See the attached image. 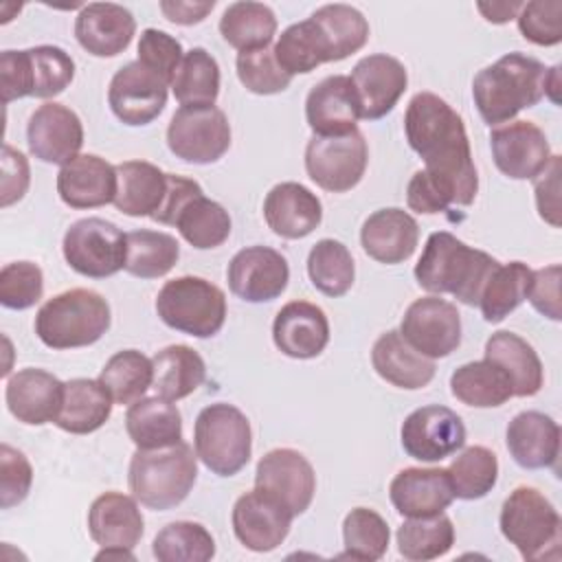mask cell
<instances>
[{
	"label": "cell",
	"instance_id": "1",
	"mask_svg": "<svg viewBox=\"0 0 562 562\" xmlns=\"http://www.w3.org/2000/svg\"><path fill=\"white\" fill-rule=\"evenodd\" d=\"M404 132L426 171L448 189L452 204L470 206L479 176L459 112L435 92H417L404 112Z\"/></svg>",
	"mask_w": 562,
	"mask_h": 562
},
{
	"label": "cell",
	"instance_id": "2",
	"mask_svg": "<svg viewBox=\"0 0 562 562\" xmlns=\"http://www.w3.org/2000/svg\"><path fill=\"white\" fill-rule=\"evenodd\" d=\"M551 68L542 61L507 53L481 68L472 81V99L481 119L492 127L509 123L522 108H533L547 97Z\"/></svg>",
	"mask_w": 562,
	"mask_h": 562
},
{
	"label": "cell",
	"instance_id": "3",
	"mask_svg": "<svg viewBox=\"0 0 562 562\" xmlns=\"http://www.w3.org/2000/svg\"><path fill=\"white\" fill-rule=\"evenodd\" d=\"M498 261L472 248L448 231L430 233L415 266L419 288L430 294H452L465 305H479L485 281Z\"/></svg>",
	"mask_w": 562,
	"mask_h": 562
},
{
	"label": "cell",
	"instance_id": "4",
	"mask_svg": "<svg viewBox=\"0 0 562 562\" xmlns=\"http://www.w3.org/2000/svg\"><path fill=\"white\" fill-rule=\"evenodd\" d=\"M198 479V454L187 441L140 450L130 459L127 483L132 496L147 509L167 512L180 505Z\"/></svg>",
	"mask_w": 562,
	"mask_h": 562
},
{
	"label": "cell",
	"instance_id": "5",
	"mask_svg": "<svg viewBox=\"0 0 562 562\" xmlns=\"http://www.w3.org/2000/svg\"><path fill=\"white\" fill-rule=\"evenodd\" d=\"M112 323L110 303L94 290L72 288L48 299L35 314V334L50 349L94 345Z\"/></svg>",
	"mask_w": 562,
	"mask_h": 562
},
{
	"label": "cell",
	"instance_id": "6",
	"mask_svg": "<svg viewBox=\"0 0 562 562\" xmlns=\"http://www.w3.org/2000/svg\"><path fill=\"white\" fill-rule=\"evenodd\" d=\"M501 533L525 560H551L560 555L562 520L553 503L536 487L520 485L503 503Z\"/></svg>",
	"mask_w": 562,
	"mask_h": 562
},
{
	"label": "cell",
	"instance_id": "7",
	"mask_svg": "<svg viewBox=\"0 0 562 562\" xmlns=\"http://www.w3.org/2000/svg\"><path fill=\"white\" fill-rule=\"evenodd\" d=\"M193 450L213 474L235 476L246 468L252 452L248 417L226 402L204 406L195 417Z\"/></svg>",
	"mask_w": 562,
	"mask_h": 562
},
{
	"label": "cell",
	"instance_id": "8",
	"mask_svg": "<svg viewBox=\"0 0 562 562\" xmlns=\"http://www.w3.org/2000/svg\"><path fill=\"white\" fill-rule=\"evenodd\" d=\"M72 77V57L53 44H40L26 50H4L0 55V88L4 105L22 97H57L70 86Z\"/></svg>",
	"mask_w": 562,
	"mask_h": 562
},
{
	"label": "cell",
	"instance_id": "9",
	"mask_svg": "<svg viewBox=\"0 0 562 562\" xmlns=\"http://www.w3.org/2000/svg\"><path fill=\"white\" fill-rule=\"evenodd\" d=\"M156 312L160 321L176 331L211 338L224 327L226 296L215 283L184 274L165 281L156 296Z\"/></svg>",
	"mask_w": 562,
	"mask_h": 562
},
{
	"label": "cell",
	"instance_id": "10",
	"mask_svg": "<svg viewBox=\"0 0 562 562\" xmlns=\"http://www.w3.org/2000/svg\"><path fill=\"white\" fill-rule=\"evenodd\" d=\"M61 250L77 274L105 279L125 266L127 233L103 217H83L70 224Z\"/></svg>",
	"mask_w": 562,
	"mask_h": 562
},
{
	"label": "cell",
	"instance_id": "11",
	"mask_svg": "<svg viewBox=\"0 0 562 562\" xmlns=\"http://www.w3.org/2000/svg\"><path fill=\"white\" fill-rule=\"evenodd\" d=\"M167 147L184 162H217L231 147L226 114L215 105H180L167 127Z\"/></svg>",
	"mask_w": 562,
	"mask_h": 562
},
{
	"label": "cell",
	"instance_id": "12",
	"mask_svg": "<svg viewBox=\"0 0 562 562\" xmlns=\"http://www.w3.org/2000/svg\"><path fill=\"white\" fill-rule=\"evenodd\" d=\"M369 147L362 132L312 136L305 147V171L312 182L331 193L351 191L364 176Z\"/></svg>",
	"mask_w": 562,
	"mask_h": 562
},
{
	"label": "cell",
	"instance_id": "13",
	"mask_svg": "<svg viewBox=\"0 0 562 562\" xmlns=\"http://www.w3.org/2000/svg\"><path fill=\"white\" fill-rule=\"evenodd\" d=\"M400 334L422 356L446 358L461 345L459 310L439 294L415 299L402 316Z\"/></svg>",
	"mask_w": 562,
	"mask_h": 562
},
{
	"label": "cell",
	"instance_id": "14",
	"mask_svg": "<svg viewBox=\"0 0 562 562\" xmlns=\"http://www.w3.org/2000/svg\"><path fill=\"white\" fill-rule=\"evenodd\" d=\"M402 448L417 461H441L465 443V426L461 417L441 404L415 408L400 428Z\"/></svg>",
	"mask_w": 562,
	"mask_h": 562
},
{
	"label": "cell",
	"instance_id": "15",
	"mask_svg": "<svg viewBox=\"0 0 562 562\" xmlns=\"http://www.w3.org/2000/svg\"><path fill=\"white\" fill-rule=\"evenodd\" d=\"M167 88V81L134 59L114 72L108 88V103L121 123L132 127L147 125L165 110Z\"/></svg>",
	"mask_w": 562,
	"mask_h": 562
},
{
	"label": "cell",
	"instance_id": "16",
	"mask_svg": "<svg viewBox=\"0 0 562 562\" xmlns=\"http://www.w3.org/2000/svg\"><path fill=\"white\" fill-rule=\"evenodd\" d=\"M255 487L283 503L292 516H301L312 505L316 474L312 463L299 450L274 448L259 459Z\"/></svg>",
	"mask_w": 562,
	"mask_h": 562
},
{
	"label": "cell",
	"instance_id": "17",
	"mask_svg": "<svg viewBox=\"0 0 562 562\" xmlns=\"http://www.w3.org/2000/svg\"><path fill=\"white\" fill-rule=\"evenodd\" d=\"M494 165L512 180H533L551 160L544 132L531 121H509L490 134Z\"/></svg>",
	"mask_w": 562,
	"mask_h": 562
},
{
	"label": "cell",
	"instance_id": "18",
	"mask_svg": "<svg viewBox=\"0 0 562 562\" xmlns=\"http://www.w3.org/2000/svg\"><path fill=\"white\" fill-rule=\"evenodd\" d=\"M228 288L246 303H266L288 288V259L270 246H246L233 255L226 268Z\"/></svg>",
	"mask_w": 562,
	"mask_h": 562
},
{
	"label": "cell",
	"instance_id": "19",
	"mask_svg": "<svg viewBox=\"0 0 562 562\" xmlns=\"http://www.w3.org/2000/svg\"><path fill=\"white\" fill-rule=\"evenodd\" d=\"M292 518V512L283 503L261 492L259 487L241 494L235 501L231 514L237 540L257 553L277 549L288 538Z\"/></svg>",
	"mask_w": 562,
	"mask_h": 562
},
{
	"label": "cell",
	"instance_id": "20",
	"mask_svg": "<svg viewBox=\"0 0 562 562\" xmlns=\"http://www.w3.org/2000/svg\"><path fill=\"white\" fill-rule=\"evenodd\" d=\"M26 140L37 160L64 167L79 156L83 145V125L75 110L57 101H46L31 114Z\"/></svg>",
	"mask_w": 562,
	"mask_h": 562
},
{
	"label": "cell",
	"instance_id": "21",
	"mask_svg": "<svg viewBox=\"0 0 562 562\" xmlns=\"http://www.w3.org/2000/svg\"><path fill=\"white\" fill-rule=\"evenodd\" d=\"M351 83L360 103V119L378 121L386 116L408 86L404 64L386 53L362 57L351 70Z\"/></svg>",
	"mask_w": 562,
	"mask_h": 562
},
{
	"label": "cell",
	"instance_id": "22",
	"mask_svg": "<svg viewBox=\"0 0 562 562\" xmlns=\"http://www.w3.org/2000/svg\"><path fill=\"white\" fill-rule=\"evenodd\" d=\"M4 400L9 413L26 426L55 422L64 402V382L44 369H20L7 378Z\"/></svg>",
	"mask_w": 562,
	"mask_h": 562
},
{
	"label": "cell",
	"instance_id": "23",
	"mask_svg": "<svg viewBox=\"0 0 562 562\" xmlns=\"http://www.w3.org/2000/svg\"><path fill=\"white\" fill-rule=\"evenodd\" d=\"M272 340L288 358H316L329 342L327 314L316 303L290 301L274 316Z\"/></svg>",
	"mask_w": 562,
	"mask_h": 562
},
{
	"label": "cell",
	"instance_id": "24",
	"mask_svg": "<svg viewBox=\"0 0 562 562\" xmlns=\"http://www.w3.org/2000/svg\"><path fill=\"white\" fill-rule=\"evenodd\" d=\"M136 33V20L130 9L116 2H90L81 7L75 20V37L83 50L94 57H114L123 53Z\"/></svg>",
	"mask_w": 562,
	"mask_h": 562
},
{
	"label": "cell",
	"instance_id": "25",
	"mask_svg": "<svg viewBox=\"0 0 562 562\" xmlns=\"http://www.w3.org/2000/svg\"><path fill=\"white\" fill-rule=\"evenodd\" d=\"M360 103L347 75H331L318 81L305 99V121L314 136H340L356 130Z\"/></svg>",
	"mask_w": 562,
	"mask_h": 562
},
{
	"label": "cell",
	"instance_id": "26",
	"mask_svg": "<svg viewBox=\"0 0 562 562\" xmlns=\"http://www.w3.org/2000/svg\"><path fill=\"white\" fill-rule=\"evenodd\" d=\"M57 193L70 209H97L116 198V167L97 154H79L57 173Z\"/></svg>",
	"mask_w": 562,
	"mask_h": 562
},
{
	"label": "cell",
	"instance_id": "27",
	"mask_svg": "<svg viewBox=\"0 0 562 562\" xmlns=\"http://www.w3.org/2000/svg\"><path fill=\"white\" fill-rule=\"evenodd\" d=\"M389 496L395 512L406 518L441 514L454 501L446 468H404L393 476Z\"/></svg>",
	"mask_w": 562,
	"mask_h": 562
},
{
	"label": "cell",
	"instance_id": "28",
	"mask_svg": "<svg viewBox=\"0 0 562 562\" xmlns=\"http://www.w3.org/2000/svg\"><path fill=\"white\" fill-rule=\"evenodd\" d=\"M419 241V224L404 209L389 206L371 213L360 228V244L364 252L380 263L406 261Z\"/></svg>",
	"mask_w": 562,
	"mask_h": 562
},
{
	"label": "cell",
	"instance_id": "29",
	"mask_svg": "<svg viewBox=\"0 0 562 562\" xmlns=\"http://www.w3.org/2000/svg\"><path fill=\"white\" fill-rule=\"evenodd\" d=\"M263 217L274 235L283 239H301L321 224L323 204L307 187L299 182H279L263 200Z\"/></svg>",
	"mask_w": 562,
	"mask_h": 562
},
{
	"label": "cell",
	"instance_id": "30",
	"mask_svg": "<svg viewBox=\"0 0 562 562\" xmlns=\"http://www.w3.org/2000/svg\"><path fill=\"white\" fill-rule=\"evenodd\" d=\"M512 459L525 470L553 468L560 457V426L540 411H522L505 432Z\"/></svg>",
	"mask_w": 562,
	"mask_h": 562
},
{
	"label": "cell",
	"instance_id": "31",
	"mask_svg": "<svg viewBox=\"0 0 562 562\" xmlns=\"http://www.w3.org/2000/svg\"><path fill=\"white\" fill-rule=\"evenodd\" d=\"M145 522L134 496L105 492L88 509V533L99 547L134 549L143 538Z\"/></svg>",
	"mask_w": 562,
	"mask_h": 562
},
{
	"label": "cell",
	"instance_id": "32",
	"mask_svg": "<svg viewBox=\"0 0 562 562\" xmlns=\"http://www.w3.org/2000/svg\"><path fill=\"white\" fill-rule=\"evenodd\" d=\"M371 364L382 380L406 391L424 389L435 378V362L415 351L400 329H389L373 342Z\"/></svg>",
	"mask_w": 562,
	"mask_h": 562
},
{
	"label": "cell",
	"instance_id": "33",
	"mask_svg": "<svg viewBox=\"0 0 562 562\" xmlns=\"http://www.w3.org/2000/svg\"><path fill=\"white\" fill-rule=\"evenodd\" d=\"M112 402L114 400L101 380H68L64 382L61 411L53 424L70 435H90L110 419Z\"/></svg>",
	"mask_w": 562,
	"mask_h": 562
},
{
	"label": "cell",
	"instance_id": "34",
	"mask_svg": "<svg viewBox=\"0 0 562 562\" xmlns=\"http://www.w3.org/2000/svg\"><path fill=\"white\" fill-rule=\"evenodd\" d=\"M485 358L509 375L516 397H531L542 389V362L536 349L518 334L507 329L494 331L485 342Z\"/></svg>",
	"mask_w": 562,
	"mask_h": 562
},
{
	"label": "cell",
	"instance_id": "35",
	"mask_svg": "<svg viewBox=\"0 0 562 562\" xmlns=\"http://www.w3.org/2000/svg\"><path fill=\"white\" fill-rule=\"evenodd\" d=\"M125 430L140 450L165 448L182 439V415L171 400L140 397L125 413Z\"/></svg>",
	"mask_w": 562,
	"mask_h": 562
},
{
	"label": "cell",
	"instance_id": "36",
	"mask_svg": "<svg viewBox=\"0 0 562 562\" xmlns=\"http://www.w3.org/2000/svg\"><path fill=\"white\" fill-rule=\"evenodd\" d=\"M116 167L114 206L130 217H151L162 204L167 173L147 160H125Z\"/></svg>",
	"mask_w": 562,
	"mask_h": 562
},
{
	"label": "cell",
	"instance_id": "37",
	"mask_svg": "<svg viewBox=\"0 0 562 562\" xmlns=\"http://www.w3.org/2000/svg\"><path fill=\"white\" fill-rule=\"evenodd\" d=\"M154 391L156 395L178 402L191 395L206 380L202 356L187 345H169L154 358Z\"/></svg>",
	"mask_w": 562,
	"mask_h": 562
},
{
	"label": "cell",
	"instance_id": "38",
	"mask_svg": "<svg viewBox=\"0 0 562 562\" xmlns=\"http://www.w3.org/2000/svg\"><path fill=\"white\" fill-rule=\"evenodd\" d=\"M450 391L461 404L474 408H494L514 397L509 375L487 358L454 369L450 375Z\"/></svg>",
	"mask_w": 562,
	"mask_h": 562
},
{
	"label": "cell",
	"instance_id": "39",
	"mask_svg": "<svg viewBox=\"0 0 562 562\" xmlns=\"http://www.w3.org/2000/svg\"><path fill=\"white\" fill-rule=\"evenodd\" d=\"M220 33L224 42L239 53L263 48L270 46L277 33V18L274 11L263 2H233L220 18Z\"/></svg>",
	"mask_w": 562,
	"mask_h": 562
},
{
	"label": "cell",
	"instance_id": "40",
	"mask_svg": "<svg viewBox=\"0 0 562 562\" xmlns=\"http://www.w3.org/2000/svg\"><path fill=\"white\" fill-rule=\"evenodd\" d=\"M310 18L325 37L329 61H340L358 53L369 40V22L351 4H323Z\"/></svg>",
	"mask_w": 562,
	"mask_h": 562
},
{
	"label": "cell",
	"instance_id": "41",
	"mask_svg": "<svg viewBox=\"0 0 562 562\" xmlns=\"http://www.w3.org/2000/svg\"><path fill=\"white\" fill-rule=\"evenodd\" d=\"M533 270L522 261L498 263L483 285L479 307L487 323H501L529 294Z\"/></svg>",
	"mask_w": 562,
	"mask_h": 562
},
{
	"label": "cell",
	"instance_id": "42",
	"mask_svg": "<svg viewBox=\"0 0 562 562\" xmlns=\"http://www.w3.org/2000/svg\"><path fill=\"white\" fill-rule=\"evenodd\" d=\"M180 105H215L220 94V64L202 46L184 53L169 86Z\"/></svg>",
	"mask_w": 562,
	"mask_h": 562
},
{
	"label": "cell",
	"instance_id": "43",
	"mask_svg": "<svg viewBox=\"0 0 562 562\" xmlns=\"http://www.w3.org/2000/svg\"><path fill=\"white\" fill-rule=\"evenodd\" d=\"M173 226L187 244L198 250H209L222 246L228 239L233 224L228 211L220 202L200 193L180 209Z\"/></svg>",
	"mask_w": 562,
	"mask_h": 562
},
{
	"label": "cell",
	"instance_id": "44",
	"mask_svg": "<svg viewBox=\"0 0 562 562\" xmlns=\"http://www.w3.org/2000/svg\"><path fill=\"white\" fill-rule=\"evenodd\" d=\"M397 551L411 562H426L446 555L454 544V525L441 512L435 516L406 518L395 533Z\"/></svg>",
	"mask_w": 562,
	"mask_h": 562
},
{
	"label": "cell",
	"instance_id": "45",
	"mask_svg": "<svg viewBox=\"0 0 562 562\" xmlns=\"http://www.w3.org/2000/svg\"><path fill=\"white\" fill-rule=\"evenodd\" d=\"M180 257V244L173 235L162 231H132L127 233V252L123 270L138 279L165 277Z\"/></svg>",
	"mask_w": 562,
	"mask_h": 562
},
{
	"label": "cell",
	"instance_id": "46",
	"mask_svg": "<svg viewBox=\"0 0 562 562\" xmlns=\"http://www.w3.org/2000/svg\"><path fill=\"white\" fill-rule=\"evenodd\" d=\"M279 66L290 75L312 72L316 66L329 61L325 37L312 18L290 24L272 46Z\"/></svg>",
	"mask_w": 562,
	"mask_h": 562
},
{
	"label": "cell",
	"instance_id": "47",
	"mask_svg": "<svg viewBox=\"0 0 562 562\" xmlns=\"http://www.w3.org/2000/svg\"><path fill=\"white\" fill-rule=\"evenodd\" d=\"M307 274L312 285L325 296H342L353 285V257L342 241L318 239L307 255Z\"/></svg>",
	"mask_w": 562,
	"mask_h": 562
},
{
	"label": "cell",
	"instance_id": "48",
	"mask_svg": "<svg viewBox=\"0 0 562 562\" xmlns=\"http://www.w3.org/2000/svg\"><path fill=\"white\" fill-rule=\"evenodd\" d=\"M99 380L110 391L114 404H134L154 382V362L136 349H123L103 364Z\"/></svg>",
	"mask_w": 562,
	"mask_h": 562
},
{
	"label": "cell",
	"instance_id": "49",
	"mask_svg": "<svg viewBox=\"0 0 562 562\" xmlns=\"http://www.w3.org/2000/svg\"><path fill=\"white\" fill-rule=\"evenodd\" d=\"M151 553L158 562H206L215 555V540L204 525L176 520L156 533Z\"/></svg>",
	"mask_w": 562,
	"mask_h": 562
},
{
	"label": "cell",
	"instance_id": "50",
	"mask_svg": "<svg viewBox=\"0 0 562 562\" xmlns=\"http://www.w3.org/2000/svg\"><path fill=\"white\" fill-rule=\"evenodd\" d=\"M452 494L461 501H476L492 492L498 479V459L485 446H470L461 450L446 468Z\"/></svg>",
	"mask_w": 562,
	"mask_h": 562
},
{
	"label": "cell",
	"instance_id": "51",
	"mask_svg": "<svg viewBox=\"0 0 562 562\" xmlns=\"http://www.w3.org/2000/svg\"><path fill=\"white\" fill-rule=\"evenodd\" d=\"M389 540V525L375 509L353 507L342 520V558L375 562L386 553Z\"/></svg>",
	"mask_w": 562,
	"mask_h": 562
},
{
	"label": "cell",
	"instance_id": "52",
	"mask_svg": "<svg viewBox=\"0 0 562 562\" xmlns=\"http://www.w3.org/2000/svg\"><path fill=\"white\" fill-rule=\"evenodd\" d=\"M235 66L241 86L255 94L283 92L292 81V77L279 66L270 46L237 53Z\"/></svg>",
	"mask_w": 562,
	"mask_h": 562
},
{
	"label": "cell",
	"instance_id": "53",
	"mask_svg": "<svg viewBox=\"0 0 562 562\" xmlns=\"http://www.w3.org/2000/svg\"><path fill=\"white\" fill-rule=\"evenodd\" d=\"M44 294L42 268L33 261H11L0 270V303L9 310H29Z\"/></svg>",
	"mask_w": 562,
	"mask_h": 562
},
{
	"label": "cell",
	"instance_id": "54",
	"mask_svg": "<svg viewBox=\"0 0 562 562\" xmlns=\"http://www.w3.org/2000/svg\"><path fill=\"white\" fill-rule=\"evenodd\" d=\"M518 31L525 40L538 46H555L562 40V2L531 0L522 2L518 15Z\"/></svg>",
	"mask_w": 562,
	"mask_h": 562
},
{
	"label": "cell",
	"instance_id": "55",
	"mask_svg": "<svg viewBox=\"0 0 562 562\" xmlns=\"http://www.w3.org/2000/svg\"><path fill=\"white\" fill-rule=\"evenodd\" d=\"M182 57H184L182 44L173 35L158 31V29H145L140 33L138 61L145 68H149L151 72H156L169 86L173 81V75H176Z\"/></svg>",
	"mask_w": 562,
	"mask_h": 562
},
{
	"label": "cell",
	"instance_id": "56",
	"mask_svg": "<svg viewBox=\"0 0 562 562\" xmlns=\"http://www.w3.org/2000/svg\"><path fill=\"white\" fill-rule=\"evenodd\" d=\"M33 483V468L24 452L2 443L0 446V507L11 509L20 505Z\"/></svg>",
	"mask_w": 562,
	"mask_h": 562
},
{
	"label": "cell",
	"instance_id": "57",
	"mask_svg": "<svg viewBox=\"0 0 562 562\" xmlns=\"http://www.w3.org/2000/svg\"><path fill=\"white\" fill-rule=\"evenodd\" d=\"M406 204L415 213L432 215V213L446 211L452 204V198L441 182H437L426 169H419L408 180Z\"/></svg>",
	"mask_w": 562,
	"mask_h": 562
},
{
	"label": "cell",
	"instance_id": "58",
	"mask_svg": "<svg viewBox=\"0 0 562 562\" xmlns=\"http://www.w3.org/2000/svg\"><path fill=\"white\" fill-rule=\"evenodd\" d=\"M560 272L562 268L558 263L533 270L531 285H529V303L533 310H538L542 316L551 321L562 318V307H560Z\"/></svg>",
	"mask_w": 562,
	"mask_h": 562
},
{
	"label": "cell",
	"instance_id": "59",
	"mask_svg": "<svg viewBox=\"0 0 562 562\" xmlns=\"http://www.w3.org/2000/svg\"><path fill=\"white\" fill-rule=\"evenodd\" d=\"M560 171H562V160L560 156L553 154L549 165L542 169V173L533 178L538 215L553 228L560 226Z\"/></svg>",
	"mask_w": 562,
	"mask_h": 562
},
{
	"label": "cell",
	"instance_id": "60",
	"mask_svg": "<svg viewBox=\"0 0 562 562\" xmlns=\"http://www.w3.org/2000/svg\"><path fill=\"white\" fill-rule=\"evenodd\" d=\"M31 182V171H29V160L26 156L11 147H2V206H11L13 202L22 200Z\"/></svg>",
	"mask_w": 562,
	"mask_h": 562
},
{
	"label": "cell",
	"instance_id": "61",
	"mask_svg": "<svg viewBox=\"0 0 562 562\" xmlns=\"http://www.w3.org/2000/svg\"><path fill=\"white\" fill-rule=\"evenodd\" d=\"M204 193L202 187L184 176H176V173H167V191L162 198V204L158 206V211L151 215L154 222L158 224H176V217L180 213V209L195 195Z\"/></svg>",
	"mask_w": 562,
	"mask_h": 562
},
{
	"label": "cell",
	"instance_id": "62",
	"mask_svg": "<svg viewBox=\"0 0 562 562\" xmlns=\"http://www.w3.org/2000/svg\"><path fill=\"white\" fill-rule=\"evenodd\" d=\"M215 7V0H162L160 11L162 15L182 26H191L202 22Z\"/></svg>",
	"mask_w": 562,
	"mask_h": 562
},
{
	"label": "cell",
	"instance_id": "63",
	"mask_svg": "<svg viewBox=\"0 0 562 562\" xmlns=\"http://www.w3.org/2000/svg\"><path fill=\"white\" fill-rule=\"evenodd\" d=\"M522 2H479L476 9L483 13V18L492 24H505L514 20L520 11Z\"/></svg>",
	"mask_w": 562,
	"mask_h": 562
},
{
	"label": "cell",
	"instance_id": "64",
	"mask_svg": "<svg viewBox=\"0 0 562 562\" xmlns=\"http://www.w3.org/2000/svg\"><path fill=\"white\" fill-rule=\"evenodd\" d=\"M134 560V553L132 549H125V547H101V551L97 553V560Z\"/></svg>",
	"mask_w": 562,
	"mask_h": 562
}]
</instances>
